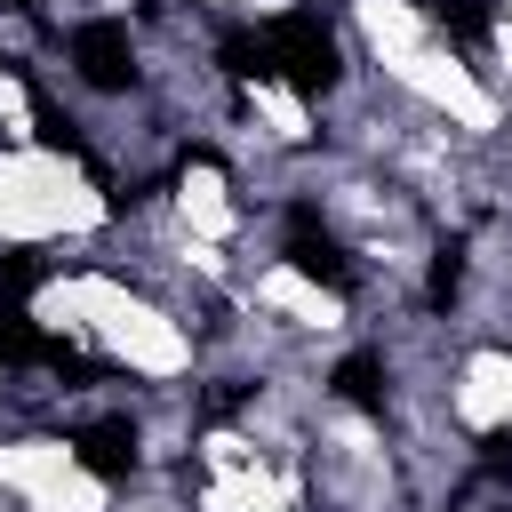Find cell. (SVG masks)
<instances>
[{
	"mask_svg": "<svg viewBox=\"0 0 512 512\" xmlns=\"http://www.w3.org/2000/svg\"><path fill=\"white\" fill-rule=\"evenodd\" d=\"M16 320L64 352H88L96 368L136 376V384H184L200 368V336H192L184 304L152 296L144 280H120L104 264H72V272L32 280V304Z\"/></svg>",
	"mask_w": 512,
	"mask_h": 512,
	"instance_id": "obj_1",
	"label": "cell"
},
{
	"mask_svg": "<svg viewBox=\"0 0 512 512\" xmlns=\"http://www.w3.org/2000/svg\"><path fill=\"white\" fill-rule=\"evenodd\" d=\"M120 200L72 144H0V248H56L112 232Z\"/></svg>",
	"mask_w": 512,
	"mask_h": 512,
	"instance_id": "obj_2",
	"label": "cell"
},
{
	"mask_svg": "<svg viewBox=\"0 0 512 512\" xmlns=\"http://www.w3.org/2000/svg\"><path fill=\"white\" fill-rule=\"evenodd\" d=\"M240 296H248V312H264V328H288V336H344V320H352L344 280H320V272L296 264V256L256 264V272L240 280Z\"/></svg>",
	"mask_w": 512,
	"mask_h": 512,
	"instance_id": "obj_3",
	"label": "cell"
},
{
	"mask_svg": "<svg viewBox=\"0 0 512 512\" xmlns=\"http://www.w3.org/2000/svg\"><path fill=\"white\" fill-rule=\"evenodd\" d=\"M440 408L456 424V440H512V344H464Z\"/></svg>",
	"mask_w": 512,
	"mask_h": 512,
	"instance_id": "obj_4",
	"label": "cell"
},
{
	"mask_svg": "<svg viewBox=\"0 0 512 512\" xmlns=\"http://www.w3.org/2000/svg\"><path fill=\"white\" fill-rule=\"evenodd\" d=\"M168 224H176L184 240H208V248H224V240L240 232L232 168H224V160H208V152H184V160H176V176H168Z\"/></svg>",
	"mask_w": 512,
	"mask_h": 512,
	"instance_id": "obj_5",
	"label": "cell"
},
{
	"mask_svg": "<svg viewBox=\"0 0 512 512\" xmlns=\"http://www.w3.org/2000/svg\"><path fill=\"white\" fill-rule=\"evenodd\" d=\"M136 80H144V48H136L128 16L72 24V88H88V96H128Z\"/></svg>",
	"mask_w": 512,
	"mask_h": 512,
	"instance_id": "obj_6",
	"label": "cell"
},
{
	"mask_svg": "<svg viewBox=\"0 0 512 512\" xmlns=\"http://www.w3.org/2000/svg\"><path fill=\"white\" fill-rule=\"evenodd\" d=\"M240 104H248V120L264 128V144H272V152H304V144L320 136V120H312V96H304V88H288L280 72H264V64L240 80Z\"/></svg>",
	"mask_w": 512,
	"mask_h": 512,
	"instance_id": "obj_7",
	"label": "cell"
},
{
	"mask_svg": "<svg viewBox=\"0 0 512 512\" xmlns=\"http://www.w3.org/2000/svg\"><path fill=\"white\" fill-rule=\"evenodd\" d=\"M0 144H48V104L16 64H0Z\"/></svg>",
	"mask_w": 512,
	"mask_h": 512,
	"instance_id": "obj_8",
	"label": "cell"
},
{
	"mask_svg": "<svg viewBox=\"0 0 512 512\" xmlns=\"http://www.w3.org/2000/svg\"><path fill=\"white\" fill-rule=\"evenodd\" d=\"M184 8H200V16H240V8H256V0H184Z\"/></svg>",
	"mask_w": 512,
	"mask_h": 512,
	"instance_id": "obj_9",
	"label": "cell"
},
{
	"mask_svg": "<svg viewBox=\"0 0 512 512\" xmlns=\"http://www.w3.org/2000/svg\"><path fill=\"white\" fill-rule=\"evenodd\" d=\"M504 16H512V0H504Z\"/></svg>",
	"mask_w": 512,
	"mask_h": 512,
	"instance_id": "obj_10",
	"label": "cell"
}]
</instances>
